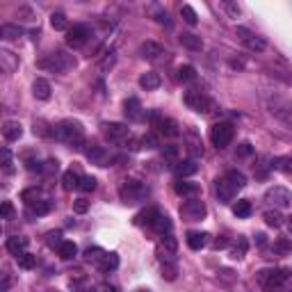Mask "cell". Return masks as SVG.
I'll return each instance as SVG.
<instances>
[{"mask_svg": "<svg viewBox=\"0 0 292 292\" xmlns=\"http://www.w3.org/2000/svg\"><path fill=\"white\" fill-rule=\"evenodd\" d=\"M105 256H107V251H103L100 246H91V249L85 251V260H87V263H91V265H96V267L103 263Z\"/></svg>", "mask_w": 292, "mask_h": 292, "instance_id": "27", "label": "cell"}, {"mask_svg": "<svg viewBox=\"0 0 292 292\" xmlns=\"http://www.w3.org/2000/svg\"><path fill=\"white\" fill-rule=\"evenodd\" d=\"M21 135H23V126L18 121H5V126H3V137L7 141H16V139H21Z\"/></svg>", "mask_w": 292, "mask_h": 292, "instance_id": "18", "label": "cell"}, {"mask_svg": "<svg viewBox=\"0 0 292 292\" xmlns=\"http://www.w3.org/2000/svg\"><path fill=\"white\" fill-rule=\"evenodd\" d=\"M7 251L9 253H14L18 258L21 253H25V249H27V237H23V235H14V237H7Z\"/></svg>", "mask_w": 292, "mask_h": 292, "instance_id": "16", "label": "cell"}, {"mask_svg": "<svg viewBox=\"0 0 292 292\" xmlns=\"http://www.w3.org/2000/svg\"><path fill=\"white\" fill-rule=\"evenodd\" d=\"M0 34H3V39H18V36L23 34V27L12 25V23H5V25L0 27Z\"/></svg>", "mask_w": 292, "mask_h": 292, "instance_id": "31", "label": "cell"}, {"mask_svg": "<svg viewBox=\"0 0 292 292\" xmlns=\"http://www.w3.org/2000/svg\"><path fill=\"white\" fill-rule=\"evenodd\" d=\"M158 210H155V208H146L144 210V212H139V214H137V217H135V224H137V226H151V228H153V224H155V219H158Z\"/></svg>", "mask_w": 292, "mask_h": 292, "instance_id": "23", "label": "cell"}, {"mask_svg": "<svg viewBox=\"0 0 292 292\" xmlns=\"http://www.w3.org/2000/svg\"><path fill=\"white\" fill-rule=\"evenodd\" d=\"M7 290H9V276L5 274V276H3V287H0V292H7Z\"/></svg>", "mask_w": 292, "mask_h": 292, "instance_id": "59", "label": "cell"}, {"mask_svg": "<svg viewBox=\"0 0 292 292\" xmlns=\"http://www.w3.org/2000/svg\"><path fill=\"white\" fill-rule=\"evenodd\" d=\"M57 169H59L57 160H46V162H44V173H55Z\"/></svg>", "mask_w": 292, "mask_h": 292, "instance_id": "53", "label": "cell"}, {"mask_svg": "<svg viewBox=\"0 0 292 292\" xmlns=\"http://www.w3.org/2000/svg\"><path fill=\"white\" fill-rule=\"evenodd\" d=\"M107 290V285H94V287H87L85 292H105Z\"/></svg>", "mask_w": 292, "mask_h": 292, "instance_id": "58", "label": "cell"}, {"mask_svg": "<svg viewBox=\"0 0 292 292\" xmlns=\"http://www.w3.org/2000/svg\"><path fill=\"white\" fill-rule=\"evenodd\" d=\"M265 222H267V226L278 228L283 224V217H281V212H278V210H267V212H265Z\"/></svg>", "mask_w": 292, "mask_h": 292, "instance_id": "40", "label": "cell"}, {"mask_svg": "<svg viewBox=\"0 0 292 292\" xmlns=\"http://www.w3.org/2000/svg\"><path fill=\"white\" fill-rule=\"evenodd\" d=\"M180 16H182V21H185L187 25H196V23H199V16H196V12H194V7H192V5H182V7H180Z\"/></svg>", "mask_w": 292, "mask_h": 292, "instance_id": "34", "label": "cell"}, {"mask_svg": "<svg viewBox=\"0 0 292 292\" xmlns=\"http://www.w3.org/2000/svg\"><path fill=\"white\" fill-rule=\"evenodd\" d=\"M139 55L144 59H158L160 55H164V48L160 44H155V41H144L139 46Z\"/></svg>", "mask_w": 292, "mask_h": 292, "instance_id": "15", "label": "cell"}, {"mask_svg": "<svg viewBox=\"0 0 292 292\" xmlns=\"http://www.w3.org/2000/svg\"><path fill=\"white\" fill-rule=\"evenodd\" d=\"M287 278H290V272H287V269H263V272H258V283L267 292L278 290Z\"/></svg>", "mask_w": 292, "mask_h": 292, "instance_id": "2", "label": "cell"}, {"mask_svg": "<svg viewBox=\"0 0 292 292\" xmlns=\"http://www.w3.org/2000/svg\"><path fill=\"white\" fill-rule=\"evenodd\" d=\"M139 87H141V89H146V91L158 89V87H160V76L155 71L141 73V76H139Z\"/></svg>", "mask_w": 292, "mask_h": 292, "instance_id": "19", "label": "cell"}, {"mask_svg": "<svg viewBox=\"0 0 292 292\" xmlns=\"http://www.w3.org/2000/svg\"><path fill=\"white\" fill-rule=\"evenodd\" d=\"M73 64H76V59L71 57V55H64V53H50L48 57H44L39 62V66L41 68H50V71H55V73H62V71H66V68H71Z\"/></svg>", "mask_w": 292, "mask_h": 292, "instance_id": "5", "label": "cell"}, {"mask_svg": "<svg viewBox=\"0 0 292 292\" xmlns=\"http://www.w3.org/2000/svg\"><path fill=\"white\" fill-rule=\"evenodd\" d=\"M237 155H240V158H249L251 153H253V146L249 144V141H242L240 146H237V151H235Z\"/></svg>", "mask_w": 292, "mask_h": 292, "instance_id": "48", "label": "cell"}, {"mask_svg": "<svg viewBox=\"0 0 292 292\" xmlns=\"http://www.w3.org/2000/svg\"><path fill=\"white\" fill-rule=\"evenodd\" d=\"M117 267H119V256L117 253H107L103 258V263L98 265L100 272H112V269H117Z\"/></svg>", "mask_w": 292, "mask_h": 292, "instance_id": "36", "label": "cell"}, {"mask_svg": "<svg viewBox=\"0 0 292 292\" xmlns=\"http://www.w3.org/2000/svg\"><path fill=\"white\" fill-rule=\"evenodd\" d=\"M185 103H187V107L199 112V114H208L210 110H212V100H210L203 91H187Z\"/></svg>", "mask_w": 292, "mask_h": 292, "instance_id": "7", "label": "cell"}, {"mask_svg": "<svg viewBox=\"0 0 292 292\" xmlns=\"http://www.w3.org/2000/svg\"><path fill=\"white\" fill-rule=\"evenodd\" d=\"M205 242H208V233H199V231H190L187 233V246L194 251L203 249Z\"/></svg>", "mask_w": 292, "mask_h": 292, "instance_id": "22", "label": "cell"}, {"mask_svg": "<svg viewBox=\"0 0 292 292\" xmlns=\"http://www.w3.org/2000/svg\"><path fill=\"white\" fill-rule=\"evenodd\" d=\"M205 212H208V208H205V203L199 199H190L185 205H182V214H185L187 219H194V222L196 219H203Z\"/></svg>", "mask_w": 292, "mask_h": 292, "instance_id": "12", "label": "cell"}, {"mask_svg": "<svg viewBox=\"0 0 292 292\" xmlns=\"http://www.w3.org/2000/svg\"><path fill=\"white\" fill-rule=\"evenodd\" d=\"M123 112H126V117L130 119V121H141V119H144L139 98H128L126 103H123Z\"/></svg>", "mask_w": 292, "mask_h": 292, "instance_id": "14", "label": "cell"}, {"mask_svg": "<svg viewBox=\"0 0 292 292\" xmlns=\"http://www.w3.org/2000/svg\"><path fill=\"white\" fill-rule=\"evenodd\" d=\"M272 169H278V171H285L292 176V158H276L272 160Z\"/></svg>", "mask_w": 292, "mask_h": 292, "instance_id": "37", "label": "cell"}, {"mask_svg": "<svg viewBox=\"0 0 292 292\" xmlns=\"http://www.w3.org/2000/svg\"><path fill=\"white\" fill-rule=\"evenodd\" d=\"M16 260H18V267H21V269H32L36 265V256L34 253H27V251L18 256Z\"/></svg>", "mask_w": 292, "mask_h": 292, "instance_id": "38", "label": "cell"}, {"mask_svg": "<svg viewBox=\"0 0 292 292\" xmlns=\"http://www.w3.org/2000/svg\"><path fill=\"white\" fill-rule=\"evenodd\" d=\"M112 64H114V53H110V57H105L103 62L98 64V68H100V71H107V68L112 66Z\"/></svg>", "mask_w": 292, "mask_h": 292, "instance_id": "55", "label": "cell"}, {"mask_svg": "<svg viewBox=\"0 0 292 292\" xmlns=\"http://www.w3.org/2000/svg\"><path fill=\"white\" fill-rule=\"evenodd\" d=\"M162 158L176 160L178 158V149H176V146H164V149H162Z\"/></svg>", "mask_w": 292, "mask_h": 292, "instance_id": "52", "label": "cell"}, {"mask_svg": "<svg viewBox=\"0 0 292 292\" xmlns=\"http://www.w3.org/2000/svg\"><path fill=\"white\" fill-rule=\"evenodd\" d=\"M176 173L180 178H187V176H194L196 171H199V164H196V160L194 158H190V160H180V162H176Z\"/></svg>", "mask_w": 292, "mask_h": 292, "instance_id": "17", "label": "cell"}, {"mask_svg": "<svg viewBox=\"0 0 292 292\" xmlns=\"http://www.w3.org/2000/svg\"><path fill=\"white\" fill-rule=\"evenodd\" d=\"M214 190H217V196H219V201H222V203L233 201V199H235V194H237V190L231 185V180H228L226 176L217 178V185H214Z\"/></svg>", "mask_w": 292, "mask_h": 292, "instance_id": "13", "label": "cell"}, {"mask_svg": "<svg viewBox=\"0 0 292 292\" xmlns=\"http://www.w3.org/2000/svg\"><path fill=\"white\" fill-rule=\"evenodd\" d=\"M85 155L91 160V162L100 164V167H107V164H105V162H107L110 158H107V153H105V151L100 149V146H94V144H91L89 149H85Z\"/></svg>", "mask_w": 292, "mask_h": 292, "instance_id": "20", "label": "cell"}, {"mask_svg": "<svg viewBox=\"0 0 292 292\" xmlns=\"http://www.w3.org/2000/svg\"><path fill=\"white\" fill-rule=\"evenodd\" d=\"M50 25H53V30H57V32H66L68 30L66 14H64V12H53V14H50Z\"/></svg>", "mask_w": 292, "mask_h": 292, "instance_id": "28", "label": "cell"}, {"mask_svg": "<svg viewBox=\"0 0 292 292\" xmlns=\"http://www.w3.org/2000/svg\"><path fill=\"white\" fill-rule=\"evenodd\" d=\"M274 251L276 253H287V251H292V240H285V237H281V240L274 242Z\"/></svg>", "mask_w": 292, "mask_h": 292, "instance_id": "42", "label": "cell"}, {"mask_svg": "<svg viewBox=\"0 0 292 292\" xmlns=\"http://www.w3.org/2000/svg\"><path fill=\"white\" fill-rule=\"evenodd\" d=\"M233 214H235V217H240V219H246L251 214V203L249 201H237L235 205H233Z\"/></svg>", "mask_w": 292, "mask_h": 292, "instance_id": "35", "label": "cell"}, {"mask_svg": "<svg viewBox=\"0 0 292 292\" xmlns=\"http://www.w3.org/2000/svg\"><path fill=\"white\" fill-rule=\"evenodd\" d=\"M210 141H212L217 149H226L233 141V126L231 123H214L210 128Z\"/></svg>", "mask_w": 292, "mask_h": 292, "instance_id": "6", "label": "cell"}, {"mask_svg": "<svg viewBox=\"0 0 292 292\" xmlns=\"http://www.w3.org/2000/svg\"><path fill=\"white\" fill-rule=\"evenodd\" d=\"M141 146H144V149H158V137L155 135H144L141 137Z\"/></svg>", "mask_w": 292, "mask_h": 292, "instance_id": "49", "label": "cell"}, {"mask_svg": "<svg viewBox=\"0 0 292 292\" xmlns=\"http://www.w3.org/2000/svg\"><path fill=\"white\" fill-rule=\"evenodd\" d=\"M50 208H53L50 201H36V203L32 205V212H34V214H48Z\"/></svg>", "mask_w": 292, "mask_h": 292, "instance_id": "43", "label": "cell"}, {"mask_svg": "<svg viewBox=\"0 0 292 292\" xmlns=\"http://www.w3.org/2000/svg\"><path fill=\"white\" fill-rule=\"evenodd\" d=\"M21 196H23V201H25L27 205H34L36 201H39V190H36V187L34 190H25Z\"/></svg>", "mask_w": 292, "mask_h": 292, "instance_id": "45", "label": "cell"}, {"mask_svg": "<svg viewBox=\"0 0 292 292\" xmlns=\"http://www.w3.org/2000/svg\"><path fill=\"white\" fill-rule=\"evenodd\" d=\"M80 178H82V176H80V173H78V171H73V169H68V171L62 176V187H64V190H66V192L78 190V185H80Z\"/></svg>", "mask_w": 292, "mask_h": 292, "instance_id": "25", "label": "cell"}, {"mask_svg": "<svg viewBox=\"0 0 292 292\" xmlns=\"http://www.w3.org/2000/svg\"><path fill=\"white\" fill-rule=\"evenodd\" d=\"M146 117H149V121H151V128H155V132H160V135H164V137H178L180 135L178 123L173 121V119H167V117H162V114H158V112H149Z\"/></svg>", "mask_w": 292, "mask_h": 292, "instance_id": "4", "label": "cell"}, {"mask_svg": "<svg viewBox=\"0 0 292 292\" xmlns=\"http://www.w3.org/2000/svg\"><path fill=\"white\" fill-rule=\"evenodd\" d=\"M180 44L185 46V48H190V50H201V48H203V41H201V36L192 34V32H185V34L180 36Z\"/></svg>", "mask_w": 292, "mask_h": 292, "instance_id": "30", "label": "cell"}, {"mask_svg": "<svg viewBox=\"0 0 292 292\" xmlns=\"http://www.w3.org/2000/svg\"><path fill=\"white\" fill-rule=\"evenodd\" d=\"M78 190H80V192H94L96 190V178L94 176H82Z\"/></svg>", "mask_w": 292, "mask_h": 292, "instance_id": "41", "label": "cell"}, {"mask_svg": "<svg viewBox=\"0 0 292 292\" xmlns=\"http://www.w3.org/2000/svg\"><path fill=\"white\" fill-rule=\"evenodd\" d=\"M149 194V190H146L144 182L139 180H123L121 187H119V196H121L126 203H137V201H141L144 196Z\"/></svg>", "mask_w": 292, "mask_h": 292, "instance_id": "3", "label": "cell"}, {"mask_svg": "<svg viewBox=\"0 0 292 292\" xmlns=\"http://www.w3.org/2000/svg\"><path fill=\"white\" fill-rule=\"evenodd\" d=\"M226 178L231 180V185L235 187V190H242V187H246V176L242 171H235V169H231V171H226Z\"/></svg>", "mask_w": 292, "mask_h": 292, "instance_id": "32", "label": "cell"}, {"mask_svg": "<svg viewBox=\"0 0 292 292\" xmlns=\"http://www.w3.org/2000/svg\"><path fill=\"white\" fill-rule=\"evenodd\" d=\"M48 292H55V290H48Z\"/></svg>", "mask_w": 292, "mask_h": 292, "instance_id": "63", "label": "cell"}, {"mask_svg": "<svg viewBox=\"0 0 292 292\" xmlns=\"http://www.w3.org/2000/svg\"><path fill=\"white\" fill-rule=\"evenodd\" d=\"M162 246H167V249H169V251H171V253H173L178 244H176V240H173L171 235H164V237H162Z\"/></svg>", "mask_w": 292, "mask_h": 292, "instance_id": "54", "label": "cell"}, {"mask_svg": "<svg viewBox=\"0 0 292 292\" xmlns=\"http://www.w3.org/2000/svg\"><path fill=\"white\" fill-rule=\"evenodd\" d=\"M246 249H249V242H246V237H237V242L233 244V249H231V258L233 260H242L246 256Z\"/></svg>", "mask_w": 292, "mask_h": 292, "instance_id": "29", "label": "cell"}, {"mask_svg": "<svg viewBox=\"0 0 292 292\" xmlns=\"http://www.w3.org/2000/svg\"><path fill=\"white\" fill-rule=\"evenodd\" d=\"M32 94H34V98H39V100H48L50 98V85H48V80H44V78H36L34 85H32Z\"/></svg>", "mask_w": 292, "mask_h": 292, "instance_id": "21", "label": "cell"}, {"mask_svg": "<svg viewBox=\"0 0 292 292\" xmlns=\"http://www.w3.org/2000/svg\"><path fill=\"white\" fill-rule=\"evenodd\" d=\"M62 233H48V244L50 246H57V249H59V246H62Z\"/></svg>", "mask_w": 292, "mask_h": 292, "instance_id": "51", "label": "cell"}, {"mask_svg": "<svg viewBox=\"0 0 292 292\" xmlns=\"http://www.w3.org/2000/svg\"><path fill=\"white\" fill-rule=\"evenodd\" d=\"M87 210H89V201H87V199H76V201H73V212L85 214Z\"/></svg>", "mask_w": 292, "mask_h": 292, "instance_id": "47", "label": "cell"}, {"mask_svg": "<svg viewBox=\"0 0 292 292\" xmlns=\"http://www.w3.org/2000/svg\"><path fill=\"white\" fill-rule=\"evenodd\" d=\"M158 23H162V25H167V27H171V21H169V14L167 12H158V18H155Z\"/></svg>", "mask_w": 292, "mask_h": 292, "instance_id": "56", "label": "cell"}, {"mask_svg": "<svg viewBox=\"0 0 292 292\" xmlns=\"http://www.w3.org/2000/svg\"><path fill=\"white\" fill-rule=\"evenodd\" d=\"M0 214H3V219H12V217H14V205H12V201H5L3 208H0Z\"/></svg>", "mask_w": 292, "mask_h": 292, "instance_id": "50", "label": "cell"}, {"mask_svg": "<svg viewBox=\"0 0 292 292\" xmlns=\"http://www.w3.org/2000/svg\"><path fill=\"white\" fill-rule=\"evenodd\" d=\"M256 242H258V244L263 246V244H265V242H267V240H265V235H263V233H258V235H256Z\"/></svg>", "mask_w": 292, "mask_h": 292, "instance_id": "60", "label": "cell"}, {"mask_svg": "<svg viewBox=\"0 0 292 292\" xmlns=\"http://www.w3.org/2000/svg\"><path fill=\"white\" fill-rule=\"evenodd\" d=\"M237 36H240V41L246 46V48L251 50V53H263L265 48H267V44H265V39L263 36H258V34H253L251 30H246V27H242V25H237Z\"/></svg>", "mask_w": 292, "mask_h": 292, "instance_id": "8", "label": "cell"}, {"mask_svg": "<svg viewBox=\"0 0 292 292\" xmlns=\"http://www.w3.org/2000/svg\"><path fill=\"white\" fill-rule=\"evenodd\" d=\"M103 135L114 144H123L130 137V130L126 123H103Z\"/></svg>", "mask_w": 292, "mask_h": 292, "instance_id": "11", "label": "cell"}, {"mask_svg": "<svg viewBox=\"0 0 292 292\" xmlns=\"http://www.w3.org/2000/svg\"><path fill=\"white\" fill-rule=\"evenodd\" d=\"M57 253H59V258H64V260H71L73 256L78 253V246H76V242H68V240H64L62 242V246L57 249Z\"/></svg>", "mask_w": 292, "mask_h": 292, "instance_id": "33", "label": "cell"}, {"mask_svg": "<svg viewBox=\"0 0 292 292\" xmlns=\"http://www.w3.org/2000/svg\"><path fill=\"white\" fill-rule=\"evenodd\" d=\"M105 292H119V290H117V287H112V285H107V290H105Z\"/></svg>", "mask_w": 292, "mask_h": 292, "instance_id": "62", "label": "cell"}, {"mask_svg": "<svg viewBox=\"0 0 292 292\" xmlns=\"http://www.w3.org/2000/svg\"><path fill=\"white\" fill-rule=\"evenodd\" d=\"M3 169L5 173H14V160H12L9 149H3Z\"/></svg>", "mask_w": 292, "mask_h": 292, "instance_id": "44", "label": "cell"}, {"mask_svg": "<svg viewBox=\"0 0 292 292\" xmlns=\"http://www.w3.org/2000/svg\"><path fill=\"white\" fill-rule=\"evenodd\" d=\"M55 137L64 144L73 146V149H82L85 146V130H82L80 121H73V119H66V121L57 123L55 128Z\"/></svg>", "mask_w": 292, "mask_h": 292, "instance_id": "1", "label": "cell"}, {"mask_svg": "<svg viewBox=\"0 0 292 292\" xmlns=\"http://www.w3.org/2000/svg\"><path fill=\"white\" fill-rule=\"evenodd\" d=\"M176 274H178L176 265H171V263H164L162 265V276L167 278V281H173V278H176Z\"/></svg>", "mask_w": 292, "mask_h": 292, "instance_id": "46", "label": "cell"}, {"mask_svg": "<svg viewBox=\"0 0 292 292\" xmlns=\"http://www.w3.org/2000/svg\"><path fill=\"white\" fill-rule=\"evenodd\" d=\"M196 78V71H194V66H190V64H185V66H180L178 68V80L180 82H192Z\"/></svg>", "mask_w": 292, "mask_h": 292, "instance_id": "39", "label": "cell"}, {"mask_svg": "<svg viewBox=\"0 0 292 292\" xmlns=\"http://www.w3.org/2000/svg\"><path fill=\"white\" fill-rule=\"evenodd\" d=\"M287 231L292 233V217H287Z\"/></svg>", "mask_w": 292, "mask_h": 292, "instance_id": "61", "label": "cell"}, {"mask_svg": "<svg viewBox=\"0 0 292 292\" xmlns=\"http://www.w3.org/2000/svg\"><path fill=\"white\" fill-rule=\"evenodd\" d=\"M265 201H269L274 208H287V205L292 203V194H290V190L276 185V187H269V190L265 192Z\"/></svg>", "mask_w": 292, "mask_h": 292, "instance_id": "9", "label": "cell"}, {"mask_svg": "<svg viewBox=\"0 0 292 292\" xmlns=\"http://www.w3.org/2000/svg\"><path fill=\"white\" fill-rule=\"evenodd\" d=\"M89 27L87 25H73L71 30L66 32V46L68 48H82V46L87 44V41H89Z\"/></svg>", "mask_w": 292, "mask_h": 292, "instance_id": "10", "label": "cell"}, {"mask_svg": "<svg viewBox=\"0 0 292 292\" xmlns=\"http://www.w3.org/2000/svg\"><path fill=\"white\" fill-rule=\"evenodd\" d=\"M173 190H176V194H180V196L199 194V185H196V182H190V180H178L176 185H173Z\"/></svg>", "mask_w": 292, "mask_h": 292, "instance_id": "24", "label": "cell"}, {"mask_svg": "<svg viewBox=\"0 0 292 292\" xmlns=\"http://www.w3.org/2000/svg\"><path fill=\"white\" fill-rule=\"evenodd\" d=\"M212 246H214V249H226V246H228V240H226V237H217V240L212 242Z\"/></svg>", "mask_w": 292, "mask_h": 292, "instance_id": "57", "label": "cell"}, {"mask_svg": "<svg viewBox=\"0 0 292 292\" xmlns=\"http://www.w3.org/2000/svg\"><path fill=\"white\" fill-rule=\"evenodd\" d=\"M153 228H155V233L158 235H171V219L167 217V214H162L160 212L158 214V219H155V224H153Z\"/></svg>", "mask_w": 292, "mask_h": 292, "instance_id": "26", "label": "cell"}]
</instances>
